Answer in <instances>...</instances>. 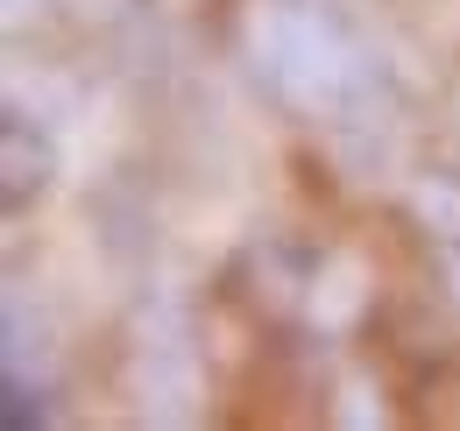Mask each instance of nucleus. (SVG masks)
<instances>
[{
  "label": "nucleus",
  "mask_w": 460,
  "mask_h": 431,
  "mask_svg": "<svg viewBox=\"0 0 460 431\" xmlns=\"http://www.w3.org/2000/svg\"><path fill=\"white\" fill-rule=\"evenodd\" d=\"M411 206H418V219H432L439 233H454V241H460V184H454V177H425V184L411 191Z\"/></svg>",
  "instance_id": "obj_1"
},
{
  "label": "nucleus",
  "mask_w": 460,
  "mask_h": 431,
  "mask_svg": "<svg viewBox=\"0 0 460 431\" xmlns=\"http://www.w3.org/2000/svg\"><path fill=\"white\" fill-rule=\"evenodd\" d=\"M447 276H454V297H460V248L447 255Z\"/></svg>",
  "instance_id": "obj_2"
}]
</instances>
